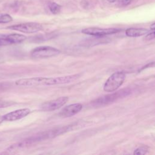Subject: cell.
<instances>
[{
  "label": "cell",
  "mask_w": 155,
  "mask_h": 155,
  "mask_svg": "<svg viewBox=\"0 0 155 155\" xmlns=\"http://www.w3.org/2000/svg\"><path fill=\"white\" fill-rule=\"evenodd\" d=\"M80 76V74H75L54 78L34 77L30 78H23L17 80L15 82V84L16 85L22 87H37L62 85L73 82L77 80Z\"/></svg>",
  "instance_id": "1"
},
{
  "label": "cell",
  "mask_w": 155,
  "mask_h": 155,
  "mask_svg": "<svg viewBox=\"0 0 155 155\" xmlns=\"http://www.w3.org/2000/svg\"><path fill=\"white\" fill-rule=\"evenodd\" d=\"M125 74L122 71H117L112 74L104 85V90L105 92H114L124 83L125 79Z\"/></svg>",
  "instance_id": "2"
},
{
  "label": "cell",
  "mask_w": 155,
  "mask_h": 155,
  "mask_svg": "<svg viewBox=\"0 0 155 155\" xmlns=\"http://www.w3.org/2000/svg\"><path fill=\"white\" fill-rule=\"evenodd\" d=\"M61 51L51 46H39L31 51V56L33 58L44 59L56 56L60 54Z\"/></svg>",
  "instance_id": "3"
},
{
  "label": "cell",
  "mask_w": 155,
  "mask_h": 155,
  "mask_svg": "<svg viewBox=\"0 0 155 155\" xmlns=\"http://www.w3.org/2000/svg\"><path fill=\"white\" fill-rule=\"evenodd\" d=\"M130 92L128 91V90H122L120 91H118L117 92L113 93L110 94L105 95L104 96H101L97 99H96L95 101H93L92 104L95 107H98V106H104L105 105H107L108 104H110L114 101L127 96Z\"/></svg>",
  "instance_id": "4"
},
{
  "label": "cell",
  "mask_w": 155,
  "mask_h": 155,
  "mask_svg": "<svg viewBox=\"0 0 155 155\" xmlns=\"http://www.w3.org/2000/svg\"><path fill=\"white\" fill-rule=\"evenodd\" d=\"M7 28L25 33H34L41 30L42 26L41 24L37 22H26L10 25L7 27Z\"/></svg>",
  "instance_id": "5"
},
{
  "label": "cell",
  "mask_w": 155,
  "mask_h": 155,
  "mask_svg": "<svg viewBox=\"0 0 155 155\" xmlns=\"http://www.w3.org/2000/svg\"><path fill=\"white\" fill-rule=\"evenodd\" d=\"M121 31V29L115 28H102L98 27H89L82 30L81 32L92 36H103L111 34H114Z\"/></svg>",
  "instance_id": "6"
},
{
  "label": "cell",
  "mask_w": 155,
  "mask_h": 155,
  "mask_svg": "<svg viewBox=\"0 0 155 155\" xmlns=\"http://www.w3.org/2000/svg\"><path fill=\"white\" fill-rule=\"evenodd\" d=\"M68 101V97L62 96L54 100L45 102L41 105V109L44 111L56 110L64 105Z\"/></svg>",
  "instance_id": "7"
},
{
  "label": "cell",
  "mask_w": 155,
  "mask_h": 155,
  "mask_svg": "<svg viewBox=\"0 0 155 155\" xmlns=\"http://www.w3.org/2000/svg\"><path fill=\"white\" fill-rule=\"evenodd\" d=\"M82 108V105L80 103L70 104L64 107L59 113V115L61 117H70L78 113Z\"/></svg>",
  "instance_id": "8"
},
{
  "label": "cell",
  "mask_w": 155,
  "mask_h": 155,
  "mask_svg": "<svg viewBox=\"0 0 155 155\" xmlns=\"http://www.w3.org/2000/svg\"><path fill=\"white\" fill-rule=\"evenodd\" d=\"M30 113V110L28 108H21L18 109L4 115V119L6 121H15L16 120L21 119L26 116H27Z\"/></svg>",
  "instance_id": "9"
},
{
  "label": "cell",
  "mask_w": 155,
  "mask_h": 155,
  "mask_svg": "<svg viewBox=\"0 0 155 155\" xmlns=\"http://www.w3.org/2000/svg\"><path fill=\"white\" fill-rule=\"evenodd\" d=\"M4 38L7 42L8 45L11 44H19L22 42L26 39V36L23 35L17 34V33H13L10 34L8 35L4 36Z\"/></svg>",
  "instance_id": "10"
},
{
  "label": "cell",
  "mask_w": 155,
  "mask_h": 155,
  "mask_svg": "<svg viewBox=\"0 0 155 155\" xmlns=\"http://www.w3.org/2000/svg\"><path fill=\"white\" fill-rule=\"evenodd\" d=\"M149 30L144 28H129L125 31V34L128 37H139L147 34Z\"/></svg>",
  "instance_id": "11"
},
{
  "label": "cell",
  "mask_w": 155,
  "mask_h": 155,
  "mask_svg": "<svg viewBox=\"0 0 155 155\" xmlns=\"http://www.w3.org/2000/svg\"><path fill=\"white\" fill-rule=\"evenodd\" d=\"M61 6L56 4V2H52L49 6L50 10L53 14H58V13H59L61 10Z\"/></svg>",
  "instance_id": "12"
},
{
  "label": "cell",
  "mask_w": 155,
  "mask_h": 155,
  "mask_svg": "<svg viewBox=\"0 0 155 155\" xmlns=\"http://www.w3.org/2000/svg\"><path fill=\"white\" fill-rule=\"evenodd\" d=\"M13 19L8 14H0V23H8L12 21Z\"/></svg>",
  "instance_id": "13"
},
{
  "label": "cell",
  "mask_w": 155,
  "mask_h": 155,
  "mask_svg": "<svg viewBox=\"0 0 155 155\" xmlns=\"http://www.w3.org/2000/svg\"><path fill=\"white\" fill-rule=\"evenodd\" d=\"M147 152H148V148L147 147H140L137 148L136 150H134L133 154L141 155V154H145Z\"/></svg>",
  "instance_id": "14"
},
{
  "label": "cell",
  "mask_w": 155,
  "mask_h": 155,
  "mask_svg": "<svg viewBox=\"0 0 155 155\" xmlns=\"http://www.w3.org/2000/svg\"><path fill=\"white\" fill-rule=\"evenodd\" d=\"M12 104V102L0 99V108H5L11 105Z\"/></svg>",
  "instance_id": "15"
},
{
  "label": "cell",
  "mask_w": 155,
  "mask_h": 155,
  "mask_svg": "<svg viewBox=\"0 0 155 155\" xmlns=\"http://www.w3.org/2000/svg\"><path fill=\"white\" fill-rule=\"evenodd\" d=\"M154 38V30H153L152 32H150V33L147 34L145 37L144 38L145 40L146 41H150Z\"/></svg>",
  "instance_id": "16"
},
{
  "label": "cell",
  "mask_w": 155,
  "mask_h": 155,
  "mask_svg": "<svg viewBox=\"0 0 155 155\" xmlns=\"http://www.w3.org/2000/svg\"><path fill=\"white\" fill-rule=\"evenodd\" d=\"M131 2V0H122V4L125 6L130 4Z\"/></svg>",
  "instance_id": "17"
},
{
  "label": "cell",
  "mask_w": 155,
  "mask_h": 155,
  "mask_svg": "<svg viewBox=\"0 0 155 155\" xmlns=\"http://www.w3.org/2000/svg\"><path fill=\"white\" fill-rule=\"evenodd\" d=\"M4 121V116H0V124H1Z\"/></svg>",
  "instance_id": "18"
},
{
  "label": "cell",
  "mask_w": 155,
  "mask_h": 155,
  "mask_svg": "<svg viewBox=\"0 0 155 155\" xmlns=\"http://www.w3.org/2000/svg\"><path fill=\"white\" fill-rule=\"evenodd\" d=\"M150 28L152 30H154V28H155V24L154 23H153L151 24V25L150 26Z\"/></svg>",
  "instance_id": "19"
},
{
  "label": "cell",
  "mask_w": 155,
  "mask_h": 155,
  "mask_svg": "<svg viewBox=\"0 0 155 155\" xmlns=\"http://www.w3.org/2000/svg\"><path fill=\"white\" fill-rule=\"evenodd\" d=\"M116 0H108V1L109 2H111V3H113V2H114Z\"/></svg>",
  "instance_id": "20"
}]
</instances>
